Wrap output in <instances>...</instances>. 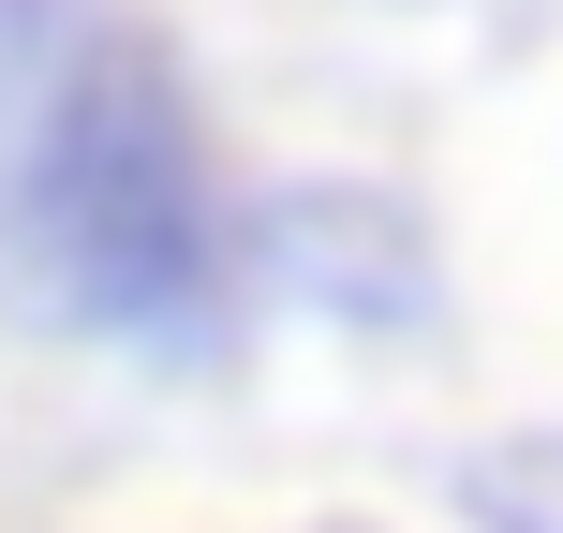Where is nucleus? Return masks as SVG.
Masks as SVG:
<instances>
[{"mask_svg":"<svg viewBox=\"0 0 563 533\" xmlns=\"http://www.w3.org/2000/svg\"><path fill=\"white\" fill-rule=\"evenodd\" d=\"M238 281L253 237L178 30L148 0H0V311L208 370L238 341Z\"/></svg>","mask_w":563,"mask_h":533,"instance_id":"f257e3e1","label":"nucleus"}]
</instances>
